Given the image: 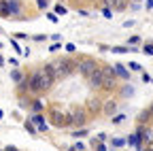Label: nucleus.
Listing matches in <instances>:
<instances>
[{
	"label": "nucleus",
	"instance_id": "9d476101",
	"mask_svg": "<svg viewBox=\"0 0 153 151\" xmlns=\"http://www.w3.org/2000/svg\"><path fill=\"white\" fill-rule=\"evenodd\" d=\"M7 9H9V15H19L22 13V4L17 0H7Z\"/></svg>",
	"mask_w": 153,
	"mask_h": 151
},
{
	"label": "nucleus",
	"instance_id": "7ed1b4c3",
	"mask_svg": "<svg viewBox=\"0 0 153 151\" xmlns=\"http://www.w3.org/2000/svg\"><path fill=\"white\" fill-rule=\"evenodd\" d=\"M85 123V111L81 106H74L70 115H66V126H83Z\"/></svg>",
	"mask_w": 153,
	"mask_h": 151
},
{
	"label": "nucleus",
	"instance_id": "f257e3e1",
	"mask_svg": "<svg viewBox=\"0 0 153 151\" xmlns=\"http://www.w3.org/2000/svg\"><path fill=\"white\" fill-rule=\"evenodd\" d=\"M49 87H51V81L45 77L43 70H34V72L30 74V79H28V91L41 94V91H47Z\"/></svg>",
	"mask_w": 153,
	"mask_h": 151
},
{
	"label": "nucleus",
	"instance_id": "0eeeda50",
	"mask_svg": "<svg viewBox=\"0 0 153 151\" xmlns=\"http://www.w3.org/2000/svg\"><path fill=\"white\" fill-rule=\"evenodd\" d=\"M51 123L55 128H66V115L57 109H51Z\"/></svg>",
	"mask_w": 153,
	"mask_h": 151
},
{
	"label": "nucleus",
	"instance_id": "72a5a7b5",
	"mask_svg": "<svg viewBox=\"0 0 153 151\" xmlns=\"http://www.w3.org/2000/svg\"><path fill=\"white\" fill-rule=\"evenodd\" d=\"M74 151H83V145L81 143H74Z\"/></svg>",
	"mask_w": 153,
	"mask_h": 151
},
{
	"label": "nucleus",
	"instance_id": "7c9ffc66",
	"mask_svg": "<svg viewBox=\"0 0 153 151\" xmlns=\"http://www.w3.org/2000/svg\"><path fill=\"white\" fill-rule=\"evenodd\" d=\"M11 45H13V49H15V51H17V53H26V51H22V47H19V45H17V43H15V41H13V43H11Z\"/></svg>",
	"mask_w": 153,
	"mask_h": 151
},
{
	"label": "nucleus",
	"instance_id": "39448f33",
	"mask_svg": "<svg viewBox=\"0 0 153 151\" xmlns=\"http://www.w3.org/2000/svg\"><path fill=\"white\" fill-rule=\"evenodd\" d=\"M96 68H98V66H96L94 60H79V62H76V70L83 72V74H87V77H89V74H91Z\"/></svg>",
	"mask_w": 153,
	"mask_h": 151
},
{
	"label": "nucleus",
	"instance_id": "9b49d317",
	"mask_svg": "<svg viewBox=\"0 0 153 151\" xmlns=\"http://www.w3.org/2000/svg\"><path fill=\"white\" fill-rule=\"evenodd\" d=\"M102 111L106 113V115H115V113H117V102H115V100H106Z\"/></svg>",
	"mask_w": 153,
	"mask_h": 151
},
{
	"label": "nucleus",
	"instance_id": "2f4dec72",
	"mask_svg": "<svg viewBox=\"0 0 153 151\" xmlns=\"http://www.w3.org/2000/svg\"><path fill=\"white\" fill-rule=\"evenodd\" d=\"M140 41V36H130V45H136Z\"/></svg>",
	"mask_w": 153,
	"mask_h": 151
},
{
	"label": "nucleus",
	"instance_id": "a878e982",
	"mask_svg": "<svg viewBox=\"0 0 153 151\" xmlns=\"http://www.w3.org/2000/svg\"><path fill=\"white\" fill-rule=\"evenodd\" d=\"M113 145H115V147H123L126 141H123V138H113Z\"/></svg>",
	"mask_w": 153,
	"mask_h": 151
},
{
	"label": "nucleus",
	"instance_id": "dca6fc26",
	"mask_svg": "<svg viewBox=\"0 0 153 151\" xmlns=\"http://www.w3.org/2000/svg\"><path fill=\"white\" fill-rule=\"evenodd\" d=\"M143 53L153 55V43H145V45H143Z\"/></svg>",
	"mask_w": 153,
	"mask_h": 151
},
{
	"label": "nucleus",
	"instance_id": "4be33fe9",
	"mask_svg": "<svg viewBox=\"0 0 153 151\" xmlns=\"http://www.w3.org/2000/svg\"><path fill=\"white\" fill-rule=\"evenodd\" d=\"M47 4H49L47 0H36V7L41 9V11H45V9H47Z\"/></svg>",
	"mask_w": 153,
	"mask_h": 151
},
{
	"label": "nucleus",
	"instance_id": "37998d69",
	"mask_svg": "<svg viewBox=\"0 0 153 151\" xmlns=\"http://www.w3.org/2000/svg\"><path fill=\"white\" fill-rule=\"evenodd\" d=\"M147 151H153V149H147Z\"/></svg>",
	"mask_w": 153,
	"mask_h": 151
},
{
	"label": "nucleus",
	"instance_id": "20e7f679",
	"mask_svg": "<svg viewBox=\"0 0 153 151\" xmlns=\"http://www.w3.org/2000/svg\"><path fill=\"white\" fill-rule=\"evenodd\" d=\"M87 81H89V85L94 89H102V85H104V70L102 68H96L89 77H87Z\"/></svg>",
	"mask_w": 153,
	"mask_h": 151
},
{
	"label": "nucleus",
	"instance_id": "393cba45",
	"mask_svg": "<svg viewBox=\"0 0 153 151\" xmlns=\"http://www.w3.org/2000/svg\"><path fill=\"white\" fill-rule=\"evenodd\" d=\"M121 121H126V115H115L113 117V123H121Z\"/></svg>",
	"mask_w": 153,
	"mask_h": 151
},
{
	"label": "nucleus",
	"instance_id": "f03ea898",
	"mask_svg": "<svg viewBox=\"0 0 153 151\" xmlns=\"http://www.w3.org/2000/svg\"><path fill=\"white\" fill-rule=\"evenodd\" d=\"M55 66H57V70H60V77H66V74H70V72L76 70V62L70 60V58H57Z\"/></svg>",
	"mask_w": 153,
	"mask_h": 151
},
{
	"label": "nucleus",
	"instance_id": "79ce46f5",
	"mask_svg": "<svg viewBox=\"0 0 153 151\" xmlns=\"http://www.w3.org/2000/svg\"><path fill=\"white\" fill-rule=\"evenodd\" d=\"M0 119H2V111H0Z\"/></svg>",
	"mask_w": 153,
	"mask_h": 151
},
{
	"label": "nucleus",
	"instance_id": "f704fd0d",
	"mask_svg": "<svg viewBox=\"0 0 153 151\" xmlns=\"http://www.w3.org/2000/svg\"><path fill=\"white\" fill-rule=\"evenodd\" d=\"M57 49H60V43H55V45H51V49H49V51L53 53V51H57Z\"/></svg>",
	"mask_w": 153,
	"mask_h": 151
},
{
	"label": "nucleus",
	"instance_id": "c9c22d12",
	"mask_svg": "<svg viewBox=\"0 0 153 151\" xmlns=\"http://www.w3.org/2000/svg\"><path fill=\"white\" fill-rule=\"evenodd\" d=\"M96 151H106V145H102V143H100L98 147H96Z\"/></svg>",
	"mask_w": 153,
	"mask_h": 151
},
{
	"label": "nucleus",
	"instance_id": "cd10ccee",
	"mask_svg": "<svg viewBox=\"0 0 153 151\" xmlns=\"http://www.w3.org/2000/svg\"><path fill=\"white\" fill-rule=\"evenodd\" d=\"M115 7H117V9H126V0H115Z\"/></svg>",
	"mask_w": 153,
	"mask_h": 151
},
{
	"label": "nucleus",
	"instance_id": "b1692460",
	"mask_svg": "<svg viewBox=\"0 0 153 151\" xmlns=\"http://www.w3.org/2000/svg\"><path fill=\"white\" fill-rule=\"evenodd\" d=\"M83 134H87V130H74V132H72L74 138H79V136H83Z\"/></svg>",
	"mask_w": 153,
	"mask_h": 151
},
{
	"label": "nucleus",
	"instance_id": "f3484780",
	"mask_svg": "<svg viewBox=\"0 0 153 151\" xmlns=\"http://www.w3.org/2000/svg\"><path fill=\"white\" fill-rule=\"evenodd\" d=\"M24 126H26V130H28V132H30V134H34V132H36V130H38V128H36V126H34V123H32V121H24Z\"/></svg>",
	"mask_w": 153,
	"mask_h": 151
},
{
	"label": "nucleus",
	"instance_id": "4468645a",
	"mask_svg": "<svg viewBox=\"0 0 153 151\" xmlns=\"http://www.w3.org/2000/svg\"><path fill=\"white\" fill-rule=\"evenodd\" d=\"M11 79H13L15 83H22V81H24V74H22V70H13V72H11Z\"/></svg>",
	"mask_w": 153,
	"mask_h": 151
},
{
	"label": "nucleus",
	"instance_id": "6e6552de",
	"mask_svg": "<svg viewBox=\"0 0 153 151\" xmlns=\"http://www.w3.org/2000/svg\"><path fill=\"white\" fill-rule=\"evenodd\" d=\"M136 134L140 136V141H143V143H151V141H153V130H151V128H147V126H138Z\"/></svg>",
	"mask_w": 153,
	"mask_h": 151
},
{
	"label": "nucleus",
	"instance_id": "473e14b6",
	"mask_svg": "<svg viewBox=\"0 0 153 151\" xmlns=\"http://www.w3.org/2000/svg\"><path fill=\"white\" fill-rule=\"evenodd\" d=\"M66 51H68V53H72V51H74V45H72V43H68V45H66Z\"/></svg>",
	"mask_w": 153,
	"mask_h": 151
},
{
	"label": "nucleus",
	"instance_id": "58836bf2",
	"mask_svg": "<svg viewBox=\"0 0 153 151\" xmlns=\"http://www.w3.org/2000/svg\"><path fill=\"white\" fill-rule=\"evenodd\" d=\"M0 66H4V58H2V55H0Z\"/></svg>",
	"mask_w": 153,
	"mask_h": 151
},
{
	"label": "nucleus",
	"instance_id": "bb28decb",
	"mask_svg": "<svg viewBox=\"0 0 153 151\" xmlns=\"http://www.w3.org/2000/svg\"><path fill=\"white\" fill-rule=\"evenodd\" d=\"M34 41H38V43H43L45 39H49V36H45V34H36V36H32Z\"/></svg>",
	"mask_w": 153,
	"mask_h": 151
},
{
	"label": "nucleus",
	"instance_id": "423d86ee",
	"mask_svg": "<svg viewBox=\"0 0 153 151\" xmlns=\"http://www.w3.org/2000/svg\"><path fill=\"white\" fill-rule=\"evenodd\" d=\"M43 72H45V77L51 81V85H53V81L60 77V70H57V66H55V62H49V64H45L43 66Z\"/></svg>",
	"mask_w": 153,
	"mask_h": 151
},
{
	"label": "nucleus",
	"instance_id": "412c9836",
	"mask_svg": "<svg viewBox=\"0 0 153 151\" xmlns=\"http://www.w3.org/2000/svg\"><path fill=\"white\" fill-rule=\"evenodd\" d=\"M113 53H128V47H111Z\"/></svg>",
	"mask_w": 153,
	"mask_h": 151
},
{
	"label": "nucleus",
	"instance_id": "2eb2a0df",
	"mask_svg": "<svg viewBox=\"0 0 153 151\" xmlns=\"http://www.w3.org/2000/svg\"><path fill=\"white\" fill-rule=\"evenodd\" d=\"M43 106H45V104H43L41 100H34V102H32V111H34V113H41Z\"/></svg>",
	"mask_w": 153,
	"mask_h": 151
},
{
	"label": "nucleus",
	"instance_id": "5701e85b",
	"mask_svg": "<svg viewBox=\"0 0 153 151\" xmlns=\"http://www.w3.org/2000/svg\"><path fill=\"white\" fill-rule=\"evenodd\" d=\"M121 94H123V96H132V94H134V89H132L130 85H126V87L121 89Z\"/></svg>",
	"mask_w": 153,
	"mask_h": 151
},
{
	"label": "nucleus",
	"instance_id": "ea45409f",
	"mask_svg": "<svg viewBox=\"0 0 153 151\" xmlns=\"http://www.w3.org/2000/svg\"><path fill=\"white\" fill-rule=\"evenodd\" d=\"M149 9H153V0H149Z\"/></svg>",
	"mask_w": 153,
	"mask_h": 151
},
{
	"label": "nucleus",
	"instance_id": "ddd939ff",
	"mask_svg": "<svg viewBox=\"0 0 153 151\" xmlns=\"http://www.w3.org/2000/svg\"><path fill=\"white\" fill-rule=\"evenodd\" d=\"M128 143H130V145H132V147H136V149H138V147H140V143H143V141H140V136H138V134H136V132H134V134H132V136H130V141H128Z\"/></svg>",
	"mask_w": 153,
	"mask_h": 151
},
{
	"label": "nucleus",
	"instance_id": "a19ab883",
	"mask_svg": "<svg viewBox=\"0 0 153 151\" xmlns=\"http://www.w3.org/2000/svg\"><path fill=\"white\" fill-rule=\"evenodd\" d=\"M149 111H151V121H153V106H151V109H149Z\"/></svg>",
	"mask_w": 153,
	"mask_h": 151
},
{
	"label": "nucleus",
	"instance_id": "1a4fd4ad",
	"mask_svg": "<svg viewBox=\"0 0 153 151\" xmlns=\"http://www.w3.org/2000/svg\"><path fill=\"white\" fill-rule=\"evenodd\" d=\"M30 121H32V123L38 128V132H45V130H47V121H45V117L41 115V113H34Z\"/></svg>",
	"mask_w": 153,
	"mask_h": 151
},
{
	"label": "nucleus",
	"instance_id": "f8f14e48",
	"mask_svg": "<svg viewBox=\"0 0 153 151\" xmlns=\"http://www.w3.org/2000/svg\"><path fill=\"white\" fill-rule=\"evenodd\" d=\"M115 72H117V77H123L126 81L130 79V70H128L123 64H115Z\"/></svg>",
	"mask_w": 153,
	"mask_h": 151
},
{
	"label": "nucleus",
	"instance_id": "c85d7f7f",
	"mask_svg": "<svg viewBox=\"0 0 153 151\" xmlns=\"http://www.w3.org/2000/svg\"><path fill=\"white\" fill-rule=\"evenodd\" d=\"M47 19L55 24V22H57V13H49V15H47Z\"/></svg>",
	"mask_w": 153,
	"mask_h": 151
},
{
	"label": "nucleus",
	"instance_id": "a211bd4d",
	"mask_svg": "<svg viewBox=\"0 0 153 151\" xmlns=\"http://www.w3.org/2000/svg\"><path fill=\"white\" fill-rule=\"evenodd\" d=\"M55 13H57V15H66L68 11H66V7H62V4H55Z\"/></svg>",
	"mask_w": 153,
	"mask_h": 151
},
{
	"label": "nucleus",
	"instance_id": "e433bc0d",
	"mask_svg": "<svg viewBox=\"0 0 153 151\" xmlns=\"http://www.w3.org/2000/svg\"><path fill=\"white\" fill-rule=\"evenodd\" d=\"M102 2H104V4H108V7H111V4H115V0H102Z\"/></svg>",
	"mask_w": 153,
	"mask_h": 151
},
{
	"label": "nucleus",
	"instance_id": "aec40b11",
	"mask_svg": "<svg viewBox=\"0 0 153 151\" xmlns=\"http://www.w3.org/2000/svg\"><path fill=\"white\" fill-rule=\"evenodd\" d=\"M98 104H100L98 100H89V102H87V109H89V111H96V109H98Z\"/></svg>",
	"mask_w": 153,
	"mask_h": 151
},
{
	"label": "nucleus",
	"instance_id": "c756f323",
	"mask_svg": "<svg viewBox=\"0 0 153 151\" xmlns=\"http://www.w3.org/2000/svg\"><path fill=\"white\" fill-rule=\"evenodd\" d=\"M102 15H104V17H108V19H111V17H113V11H111V9L106 7V9L102 11Z\"/></svg>",
	"mask_w": 153,
	"mask_h": 151
},
{
	"label": "nucleus",
	"instance_id": "6ab92c4d",
	"mask_svg": "<svg viewBox=\"0 0 153 151\" xmlns=\"http://www.w3.org/2000/svg\"><path fill=\"white\" fill-rule=\"evenodd\" d=\"M128 68H132V70H140V72H143V66H140L138 62H130V64H128Z\"/></svg>",
	"mask_w": 153,
	"mask_h": 151
},
{
	"label": "nucleus",
	"instance_id": "4c0bfd02",
	"mask_svg": "<svg viewBox=\"0 0 153 151\" xmlns=\"http://www.w3.org/2000/svg\"><path fill=\"white\" fill-rule=\"evenodd\" d=\"M4 151H17V147H7Z\"/></svg>",
	"mask_w": 153,
	"mask_h": 151
}]
</instances>
